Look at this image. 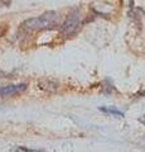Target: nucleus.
Listing matches in <instances>:
<instances>
[{"mask_svg": "<svg viewBox=\"0 0 145 152\" xmlns=\"http://www.w3.org/2000/svg\"><path fill=\"white\" fill-rule=\"evenodd\" d=\"M140 95H144V96H145V91H143V93H140Z\"/></svg>", "mask_w": 145, "mask_h": 152, "instance_id": "nucleus-6", "label": "nucleus"}, {"mask_svg": "<svg viewBox=\"0 0 145 152\" xmlns=\"http://www.w3.org/2000/svg\"><path fill=\"white\" fill-rule=\"evenodd\" d=\"M59 26V17L57 12H47L39 17L30 18L23 23V27L28 31H49Z\"/></svg>", "mask_w": 145, "mask_h": 152, "instance_id": "nucleus-1", "label": "nucleus"}, {"mask_svg": "<svg viewBox=\"0 0 145 152\" xmlns=\"http://www.w3.org/2000/svg\"><path fill=\"white\" fill-rule=\"evenodd\" d=\"M101 112H104V113H106V114H111V115H116V117H125V113L124 112H121V110H119V109H116V108H114V107H100L99 108Z\"/></svg>", "mask_w": 145, "mask_h": 152, "instance_id": "nucleus-4", "label": "nucleus"}, {"mask_svg": "<svg viewBox=\"0 0 145 152\" xmlns=\"http://www.w3.org/2000/svg\"><path fill=\"white\" fill-rule=\"evenodd\" d=\"M82 24V14H81V9H74L69 13V15L67 17L66 22L63 23L62 26V34L64 37H68V36H72L73 33H76L77 29Z\"/></svg>", "mask_w": 145, "mask_h": 152, "instance_id": "nucleus-2", "label": "nucleus"}, {"mask_svg": "<svg viewBox=\"0 0 145 152\" xmlns=\"http://www.w3.org/2000/svg\"><path fill=\"white\" fill-rule=\"evenodd\" d=\"M14 151H24V152H42L43 150H32V148H25V147H17Z\"/></svg>", "mask_w": 145, "mask_h": 152, "instance_id": "nucleus-5", "label": "nucleus"}, {"mask_svg": "<svg viewBox=\"0 0 145 152\" xmlns=\"http://www.w3.org/2000/svg\"><path fill=\"white\" fill-rule=\"evenodd\" d=\"M28 88L27 84H18V85H8V86L0 88V96H9V95L19 94Z\"/></svg>", "mask_w": 145, "mask_h": 152, "instance_id": "nucleus-3", "label": "nucleus"}]
</instances>
